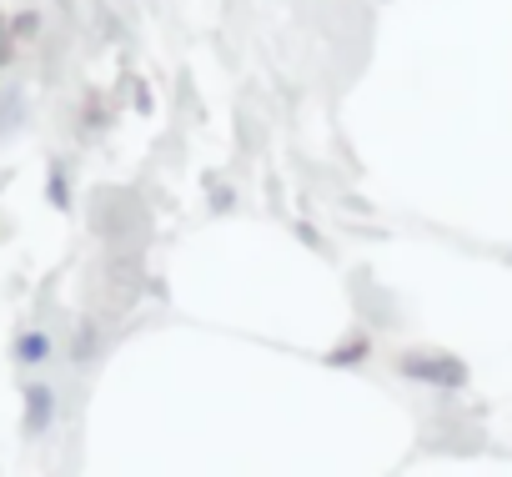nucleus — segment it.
<instances>
[{
    "instance_id": "nucleus-2",
    "label": "nucleus",
    "mask_w": 512,
    "mask_h": 477,
    "mask_svg": "<svg viewBox=\"0 0 512 477\" xmlns=\"http://www.w3.org/2000/svg\"><path fill=\"white\" fill-rule=\"evenodd\" d=\"M11 352H16L21 367H41V362L51 357V337H46V332H21Z\"/></svg>"
},
{
    "instance_id": "nucleus-3",
    "label": "nucleus",
    "mask_w": 512,
    "mask_h": 477,
    "mask_svg": "<svg viewBox=\"0 0 512 477\" xmlns=\"http://www.w3.org/2000/svg\"><path fill=\"white\" fill-rule=\"evenodd\" d=\"M46 196H51L56 206H66V176H61V171L51 176V186H46Z\"/></svg>"
},
{
    "instance_id": "nucleus-1",
    "label": "nucleus",
    "mask_w": 512,
    "mask_h": 477,
    "mask_svg": "<svg viewBox=\"0 0 512 477\" xmlns=\"http://www.w3.org/2000/svg\"><path fill=\"white\" fill-rule=\"evenodd\" d=\"M51 387H26V432H46V422H51Z\"/></svg>"
}]
</instances>
